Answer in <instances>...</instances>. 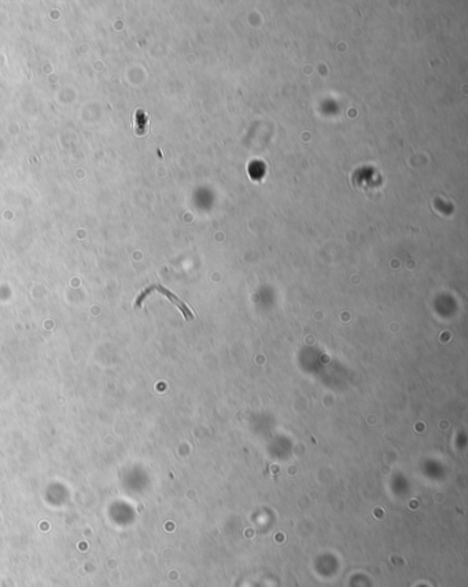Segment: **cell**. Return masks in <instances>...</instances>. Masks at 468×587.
Here are the masks:
<instances>
[{
	"label": "cell",
	"instance_id": "6da1fadb",
	"mask_svg": "<svg viewBox=\"0 0 468 587\" xmlns=\"http://www.w3.org/2000/svg\"><path fill=\"white\" fill-rule=\"evenodd\" d=\"M153 291H158V292H161V294H162V295H165V297L168 298V299H169L171 302H173V303L177 306V307H178V309H180V310H181V312L184 313L186 319H191V317H193V314H191V312L188 310V307H187V306L184 305V303H183V302H181V301H180V299H178V298L176 297L175 294H172L171 291L166 290L165 287H162V285H159V284H156V285H151V287H149L147 290L143 291L140 295H139V298H137V301H136V306H140L141 302H143V301L146 299V297L149 295L150 292H153Z\"/></svg>",
	"mask_w": 468,
	"mask_h": 587
},
{
	"label": "cell",
	"instance_id": "7a4b0ae2",
	"mask_svg": "<svg viewBox=\"0 0 468 587\" xmlns=\"http://www.w3.org/2000/svg\"><path fill=\"white\" fill-rule=\"evenodd\" d=\"M135 127L139 134L144 133L146 128L149 127V115L144 110H137L135 113Z\"/></svg>",
	"mask_w": 468,
	"mask_h": 587
}]
</instances>
